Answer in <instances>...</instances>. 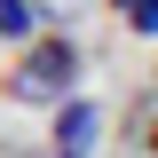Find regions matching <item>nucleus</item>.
<instances>
[{"instance_id":"3","label":"nucleus","mask_w":158,"mask_h":158,"mask_svg":"<svg viewBox=\"0 0 158 158\" xmlns=\"http://www.w3.org/2000/svg\"><path fill=\"white\" fill-rule=\"evenodd\" d=\"M40 16H56V8H40V0H0V40L24 48V40L40 32Z\"/></svg>"},{"instance_id":"2","label":"nucleus","mask_w":158,"mask_h":158,"mask_svg":"<svg viewBox=\"0 0 158 158\" xmlns=\"http://www.w3.org/2000/svg\"><path fill=\"white\" fill-rule=\"evenodd\" d=\"M95 142H103V103L63 95L56 103V135H48V158H95Z\"/></svg>"},{"instance_id":"1","label":"nucleus","mask_w":158,"mask_h":158,"mask_svg":"<svg viewBox=\"0 0 158 158\" xmlns=\"http://www.w3.org/2000/svg\"><path fill=\"white\" fill-rule=\"evenodd\" d=\"M8 103H32V111H56L63 95H79V40L71 32H32L24 40L16 71L0 79Z\"/></svg>"},{"instance_id":"4","label":"nucleus","mask_w":158,"mask_h":158,"mask_svg":"<svg viewBox=\"0 0 158 158\" xmlns=\"http://www.w3.org/2000/svg\"><path fill=\"white\" fill-rule=\"evenodd\" d=\"M111 8L127 16V32H135V40H150V32H158V0H111Z\"/></svg>"}]
</instances>
